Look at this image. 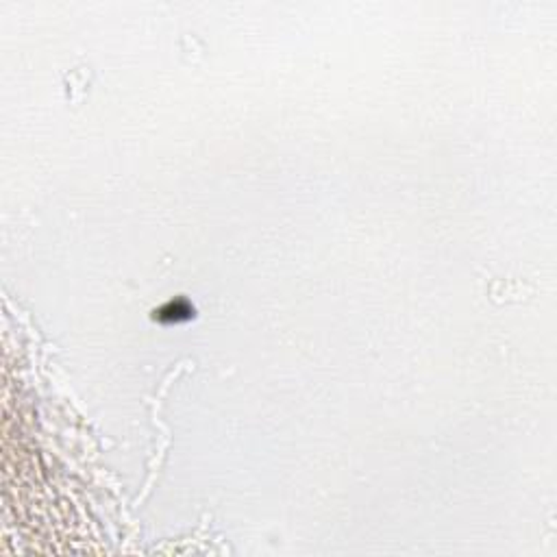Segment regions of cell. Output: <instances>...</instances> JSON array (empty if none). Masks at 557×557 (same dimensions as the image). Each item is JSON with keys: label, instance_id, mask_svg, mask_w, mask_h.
<instances>
[{"label": "cell", "instance_id": "6da1fadb", "mask_svg": "<svg viewBox=\"0 0 557 557\" xmlns=\"http://www.w3.org/2000/svg\"><path fill=\"white\" fill-rule=\"evenodd\" d=\"M192 316H194V307L188 301H183V298H179V301L163 305L155 318H159L161 322H179V320H188Z\"/></svg>", "mask_w": 557, "mask_h": 557}]
</instances>
